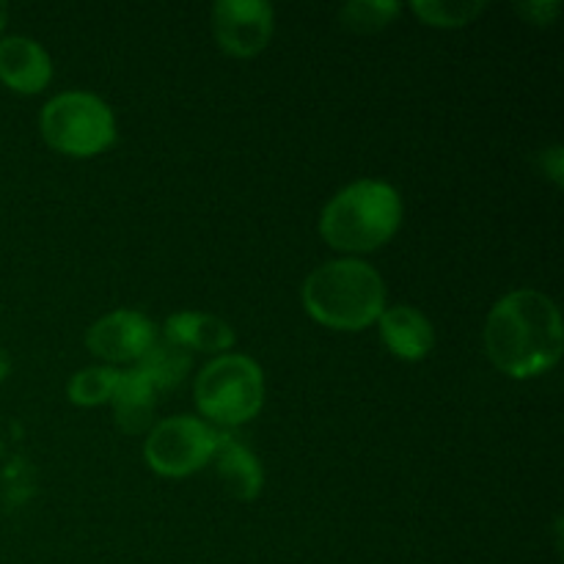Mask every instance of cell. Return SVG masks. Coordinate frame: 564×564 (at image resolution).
I'll use <instances>...</instances> for the list:
<instances>
[{"label": "cell", "instance_id": "cell-3", "mask_svg": "<svg viewBox=\"0 0 564 564\" xmlns=\"http://www.w3.org/2000/svg\"><path fill=\"white\" fill-rule=\"evenodd\" d=\"M402 198L397 187L378 180H358L341 187L319 215V235L345 253H369L397 235Z\"/></svg>", "mask_w": 564, "mask_h": 564}, {"label": "cell", "instance_id": "cell-4", "mask_svg": "<svg viewBox=\"0 0 564 564\" xmlns=\"http://www.w3.org/2000/svg\"><path fill=\"white\" fill-rule=\"evenodd\" d=\"M193 397L202 416L213 424L237 427L251 422L264 405L262 367L242 352H224L198 372Z\"/></svg>", "mask_w": 564, "mask_h": 564}, {"label": "cell", "instance_id": "cell-13", "mask_svg": "<svg viewBox=\"0 0 564 564\" xmlns=\"http://www.w3.org/2000/svg\"><path fill=\"white\" fill-rule=\"evenodd\" d=\"M163 339L174 341L182 350L198 352H226L235 347L237 336L226 319L204 312H176L165 319Z\"/></svg>", "mask_w": 564, "mask_h": 564}, {"label": "cell", "instance_id": "cell-6", "mask_svg": "<svg viewBox=\"0 0 564 564\" xmlns=\"http://www.w3.org/2000/svg\"><path fill=\"white\" fill-rule=\"evenodd\" d=\"M218 444V430L193 416H171L152 424L143 444L149 468L160 477L180 479L202 471Z\"/></svg>", "mask_w": 564, "mask_h": 564}, {"label": "cell", "instance_id": "cell-15", "mask_svg": "<svg viewBox=\"0 0 564 564\" xmlns=\"http://www.w3.org/2000/svg\"><path fill=\"white\" fill-rule=\"evenodd\" d=\"M116 380H119V369L113 367H86L80 372L72 375L69 386H66V394H69L72 405L80 408H94L110 402V394L116 389Z\"/></svg>", "mask_w": 564, "mask_h": 564}, {"label": "cell", "instance_id": "cell-18", "mask_svg": "<svg viewBox=\"0 0 564 564\" xmlns=\"http://www.w3.org/2000/svg\"><path fill=\"white\" fill-rule=\"evenodd\" d=\"M560 3H516V11L527 17L532 25H549L556 14H560Z\"/></svg>", "mask_w": 564, "mask_h": 564}, {"label": "cell", "instance_id": "cell-1", "mask_svg": "<svg viewBox=\"0 0 564 564\" xmlns=\"http://www.w3.org/2000/svg\"><path fill=\"white\" fill-rule=\"evenodd\" d=\"M485 350L507 378L529 380L560 364L564 350L562 314L549 295L516 290L501 297L485 323Z\"/></svg>", "mask_w": 564, "mask_h": 564}, {"label": "cell", "instance_id": "cell-2", "mask_svg": "<svg viewBox=\"0 0 564 564\" xmlns=\"http://www.w3.org/2000/svg\"><path fill=\"white\" fill-rule=\"evenodd\" d=\"M301 297L314 323L334 330H364L383 314L386 284L361 259H334L308 273Z\"/></svg>", "mask_w": 564, "mask_h": 564}, {"label": "cell", "instance_id": "cell-9", "mask_svg": "<svg viewBox=\"0 0 564 564\" xmlns=\"http://www.w3.org/2000/svg\"><path fill=\"white\" fill-rule=\"evenodd\" d=\"M53 80L47 50L28 36L0 39V83L17 94H39Z\"/></svg>", "mask_w": 564, "mask_h": 564}, {"label": "cell", "instance_id": "cell-20", "mask_svg": "<svg viewBox=\"0 0 564 564\" xmlns=\"http://www.w3.org/2000/svg\"><path fill=\"white\" fill-rule=\"evenodd\" d=\"M6 22H9V6H6V3H0V33H3Z\"/></svg>", "mask_w": 564, "mask_h": 564}, {"label": "cell", "instance_id": "cell-16", "mask_svg": "<svg viewBox=\"0 0 564 564\" xmlns=\"http://www.w3.org/2000/svg\"><path fill=\"white\" fill-rule=\"evenodd\" d=\"M485 0H416L411 9L419 20L435 28H463L471 25L485 11Z\"/></svg>", "mask_w": 564, "mask_h": 564}, {"label": "cell", "instance_id": "cell-7", "mask_svg": "<svg viewBox=\"0 0 564 564\" xmlns=\"http://www.w3.org/2000/svg\"><path fill=\"white\" fill-rule=\"evenodd\" d=\"M275 31V11L264 0H218L213 6V36L226 55L251 58L262 53Z\"/></svg>", "mask_w": 564, "mask_h": 564}, {"label": "cell", "instance_id": "cell-12", "mask_svg": "<svg viewBox=\"0 0 564 564\" xmlns=\"http://www.w3.org/2000/svg\"><path fill=\"white\" fill-rule=\"evenodd\" d=\"M116 427L127 435H141L152 430L154 408H158V391L149 383L147 375L135 367L119 372L116 389L110 394Z\"/></svg>", "mask_w": 564, "mask_h": 564}, {"label": "cell", "instance_id": "cell-14", "mask_svg": "<svg viewBox=\"0 0 564 564\" xmlns=\"http://www.w3.org/2000/svg\"><path fill=\"white\" fill-rule=\"evenodd\" d=\"M191 364V352L176 347L174 341L158 336V339L152 341V347L143 352L141 361L135 364V369L147 375V380L154 386V391H171L187 378Z\"/></svg>", "mask_w": 564, "mask_h": 564}, {"label": "cell", "instance_id": "cell-10", "mask_svg": "<svg viewBox=\"0 0 564 564\" xmlns=\"http://www.w3.org/2000/svg\"><path fill=\"white\" fill-rule=\"evenodd\" d=\"M378 328L391 356L402 358V361H422L435 347L433 323L427 319V314L413 306L383 308Z\"/></svg>", "mask_w": 564, "mask_h": 564}, {"label": "cell", "instance_id": "cell-17", "mask_svg": "<svg viewBox=\"0 0 564 564\" xmlns=\"http://www.w3.org/2000/svg\"><path fill=\"white\" fill-rule=\"evenodd\" d=\"M402 6L397 0H352L339 11V20L347 31L378 33L400 17Z\"/></svg>", "mask_w": 564, "mask_h": 564}, {"label": "cell", "instance_id": "cell-5", "mask_svg": "<svg viewBox=\"0 0 564 564\" xmlns=\"http://www.w3.org/2000/svg\"><path fill=\"white\" fill-rule=\"evenodd\" d=\"M42 135L50 149L69 158H94L116 143V116L91 91H64L42 108Z\"/></svg>", "mask_w": 564, "mask_h": 564}, {"label": "cell", "instance_id": "cell-8", "mask_svg": "<svg viewBox=\"0 0 564 564\" xmlns=\"http://www.w3.org/2000/svg\"><path fill=\"white\" fill-rule=\"evenodd\" d=\"M158 339V325L135 308H116L86 330V347L108 364H138Z\"/></svg>", "mask_w": 564, "mask_h": 564}, {"label": "cell", "instance_id": "cell-19", "mask_svg": "<svg viewBox=\"0 0 564 564\" xmlns=\"http://www.w3.org/2000/svg\"><path fill=\"white\" fill-rule=\"evenodd\" d=\"M9 372H11V361H9V352L3 350V347H0V383H3L6 378H9Z\"/></svg>", "mask_w": 564, "mask_h": 564}, {"label": "cell", "instance_id": "cell-11", "mask_svg": "<svg viewBox=\"0 0 564 564\" xmlns=\"http://www.w3.org/2000/svg\"><path fill=\"white\" fill-rule=\"evenodd\" d=\"M209 460L215 463L224 490L237 501H253L262 494L264 471L259 457L248 449L242 441L231 438L229 433H218V444Z\"/></svg>", "mask_w": 564, "mask_h": 564}]
</instances>
